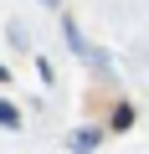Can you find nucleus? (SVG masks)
<instances>
[{
    "label": "nucleus",
    "instance_id": "4",
    "mask_svg": "<svg viewBox=\"0 0 149 154\" xmlns=\"http://www.w3.org/2000/svg\"><path fill=\"white\" fill-rule=\"evenodd\" d=\"M0 82H11V72H5V62H0Z\"/></svg>",
    "mask_w": 149,
    "mask_h": 154
},
{
    "label": "nucleus",
    "instance_id": "5",
    "mask_svg": "<svg viewBox=\"0 0 149 154\" xmlns=\"http://www.w3.org/2000/svg\"><path fill=\"white\" fill-rule=\"evenodd\" d=\"M41 5H51V11H62V0H41Z\"/></svg>",
    "mask_w": 149,
    "mask_h": 154
},
{
    "label": "nucleus",
    "instance_id": "3",
    "mask_svg": "<svg viewBox=\"0 0 149 154\" xmlns=\"http://www.w3.org/2000/svg\"><path fill=\"white\" fill-rule=\"evenodd\" d=\"M129 123H134V108H129V103H118V113H113V128H129Z\"/></svg>",
    "mask_w": 149,
    "mask_h": 154
},
{
    "label": "nucleus",
    "instance_id": "1",
    "mask_svg": "<svg viewBox=\"0 0 149 154\" xmlns=\"http://www.w3.org/2000/svg\"><path fill=\"white\" fill-rule=\"evenodd\" d=\"M26 118H21V108L16 103H0V128H21Z\"/></svg>",
    "mask_w": 149,
    "mask_h": 154
},
{
    "label": "nucleus",
    "instance_id": "2",
    "mask_svg": "<svg viewBox=\"0 0 149 154\" xmlns=\"http://www.w3.org/2000/svg\"><path fill=\"white\" fill-rule=\"evenodd\" d=\"M98 144H103L98 128H82V134H77V149H98Z\"/></svg>",
    "mask_w": 149,
    "mask_h": 154
}]
</instances>
